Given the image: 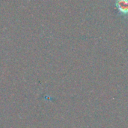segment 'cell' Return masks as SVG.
Wrapping results in <instances>:
<instances>
[{
  "instance_id": "obj_1",
  "label": "cell",
  "mask_w": 128,
  "mask_h": 128,
  "mask_svg": "<svg viewBox=\"0 0 128 128\" xmlns=\"http://www.w3.org/2000/svg\"><path fill=\"white\" fill-rule=\"evenodd\" d=\"M117 7L123 14H128V0H117Z\"/></svg>"
}]
</instances>
